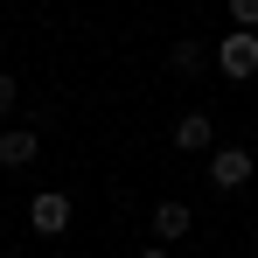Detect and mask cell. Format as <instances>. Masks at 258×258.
<instances>
[{"mask_svg": "<svg viewBox=\"0 0 258 258\" xmlns=\"http://www.w3.org/2000/svg\"><path fill=\"white\" fill-rule=\"evenodd\" d=\"M216 70H223V77H237V84L258 77V28H230V35L216 42Z\"/></svg>", "mask_w": 258, "mask_h": 258, "instance_id": "1", "label": "cell"}, {"mask_svg": "<svg viewBox=\"0 0 258 258\" xmlns=\"http://www.w3.org/2000/svg\"><path fill=\"white\" fill-rule=\"evenodd\" d=\"M251 174H258V161L244 154V147H216L210 154V188H244Z\"/></svg>", "mask_w": 258, "mask_h": 258, "instance_id": "2", "label": "cell"}, {"mask_svg": "<svg viewBox=\"0 0 258 258\" xmlns=\"http://www.w3.org/2000/svg\"><path fill=\"white\" fill-rule=\"evenodd\" d=\"M28 223H35L42 237H63V230H70V196H63V188H42V196L28 203Z\"/></svg>", "mask_w": 258, "mask_h": 258, "instance_id": "3", "label": "cell"}, {"mask_svg": "<svg viewBox=\"0 0 258 258\" xmlns=\"http://www.w3.org/2000/svg\"><path fill=\"white\" fill-rule=\"evenodd\" d=\"M181 154H210V140H216V126H210V112H181L174 119V133H168Z\"/></svg>", "mask_w": 258, "mask_h": 258, "instance_id": "4", "label": "cell"}, {"mask_svg": "<svg viewBox=\"0 0 258 258\" xmlns=\"http://www.w3.org/2000/svg\"><path fill=\"white\" fill-rule=\"evenodd\" d=\"M35 154H42V140H35V133H21V126L0 133V168H28Z\"/></svg>", "mask_w": 258, "mask_h": 258, "instance_id": "5", "label": "cell"}, {"mask_svg": "<svg viewBox=\"0 0 258 258\" xmlns=\"http://www.w3.org/2000/svg\"><path fill=\"white\" fill-rule=\"evenodd\" d=\"M154 237H161V244L188 237V203H161V210H154Z\"/></svg>", "mask_w": 258, "mask_h": 258, "instance_id": "6", "label": "cell"}, {"mask_svg": "<svg viewBox=\"0 0 258 258\" xmlns=\"http://www.w3.org/2000/svg\"><path fill=\"white\" fill-rule=\"evenodd\" d=\"M203 56H210V49L188 35V42H174V70H188V77H196V70H203Z\"/></svg>", "mask_w": 258, "mask_h": 258, "instance_id": "7", "label": "cell"}, {"mask_svg": "<svg viewBox=\"0 0 258 258\" xmlns=\"http://www.w3.org/2000/svg\"><path fill=\"white\" fill-rule=\"evenodd\" d=\"M230 21L237 28H258V0H230Z\"/></svg>", "mask_w": 258, "mask_h": 258, "instance_id": "8", "label": "cell"}, {"mask_svg": "<svg viewBox=\"0 0 258 258\" xmlns=\"http://www.w3.org/2000/svg\"><path fill=\"white\" fill-rule=\"evenodd\" d=\"M14 98H21V84H14V70H0V112H14Z\"/></svg>", "mask_w": 258, "mask_h": 258, "instance_id": "9", "label": "cell"}, {"mask_svg": "<svg viewBox=\"0 0 258 258\" xmlns=\"http://www.w3.org/2000/svg\"><path fill=\"white\" fill-rule=\"evenodd\" d=\"M133 258H174V251H168V244H147V251H133Z\"/></svg>", "mask_w": 258, "mask_h": 258, "instance_id": "10", "label": "cell"}, {"mask_svg": "<svg viewBox=\"0 0 258 258\" xmlns=\"http://www.w3.org/2000/svg\"><path fill=\"white\" fill-rule=\"evenodd\" d=\"M251 251H258V230H251Z\"/></svg>", "mask_w": 258, "mask_h": 258, "instance_id": "11", "label": "cell"}]
</instances>
